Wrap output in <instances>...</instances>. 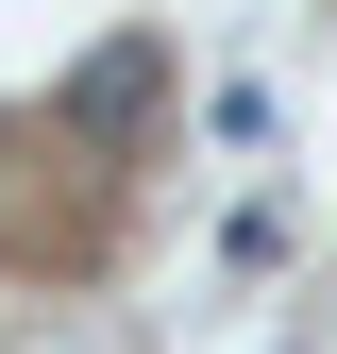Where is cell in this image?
<instances>
[{"mask_svg": "<svg viewBox=\"0 0 337 354\" xmlns=\"http://www.w3.org/2000/svg\"><path fill=\"white\" fill-rule=\"evenodd\" d=\"M152 84H168V68H152V34H102V51L68 68V118H84V136H135V118H152Z\"/></svg>", "mask_w": 337, "mask_h": 354, "instance_id": "6da1fadb", "label": "cell"}]
</instances>
